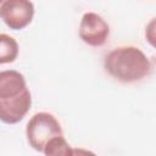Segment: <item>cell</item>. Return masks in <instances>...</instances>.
Returning <instances> with one entry per match:
<instances>
[{"label": "cell", "instance_id": "3", "mask_svg": "<svg viewBox=\"0 0 156 156\" xmlns=\"http://www.w3.org/2000/svg\"><path fill=\"white\" fill-rule=\"evenodd\" d=\"M26 135L29 145L40 152L44 151L51 139L62 136V129L58 121L51 113L38 112L28 121Z\"/></svg>", "mask_w": 156, "mask_h": 156}, {"label": "cell", "instance_id": "2", "mask_svg": "<svg viewBox=\"0 0 156 156\" xmlns=\"http://www.w3.org/2000/svg\"><path fill=\"white\" fill-rule=\"evenodd\" d=\"M106 72L121 83L141 80L151 71V62L135 46H119L111 50L104 60Z\"/></svg>", "mask_w": 156, "mask_h": 156}, {"label": "cell", "instance_id": "5", "mask_svg": "<svg viewBox=\"0 0 156 156\" xmlns=\"http://www.w3.org/2000/svg\"><path fill=\"white\" fill-rule=\"evenodd\" d=\"M110 35L107 22L95 12L83 15L79 24V38L90 46H101Z\"/></svg>", "mask_w": 156, "mask_h": 156}, {"label": "cell", "instance_id": "4", "mask_svg": "<svg viewBox=\"0 0 156 156\" xmlns=\"http://www.w3.org/2000/svg\"><path fill=\"white\" fill-rule=\"evenodd\" d=\"M0 16L11 29H22L32 22L34 16L33 2L27 0H4L0 4Z\"/></svg>", "mask_w": 156, "mask_h": 156}, {"label": "cell", "instance_id": "1", "mask_svg": "<svg viewBox=\"0 0 156 156\" xmlns=\"http://www.w3.org/2000/svg\"><path fill=\"white\" fill-rule=\"evenodd\" d=\"M32 105L30 91L22 73L7 69L0 72V118L15 124L23 119Z\"/></svg>", "mask_w": 156, "mask_h": 156}, {"label": "cell", "instance_id": "6", "mask_svg": "<svg viewBox=\"0 0 156 156\" xmlns=\"http://www.w3.org/2000/svg\"><path fill=\"white\" fill-rule=\"evenodd\" d=\"M18 55V44L17 41L2 33L0 34V63H9V62H13L16 60Z\"/></svg>", "mask_w": 156, "mask_h": 156}, {"label": "cell", "instance_id": "7", "mask_svg": "<svg viewBox=\"0 0 156 156\" xmlns=\"http://www.w3.org/2000/svg\"><path fill=\"white\" fill-rule=\"evenodd\" d=\"M45 156H73V149L63 136L51 139L44 149Z\"/></svg>", "mask_w": 156, "mask_h": 156}, {"label": "cell", "instance_id": "8", "mask_svg": "<svg viewBox=\"0 0 156 156\" xmlns=\"http://www.w3.org/2000/svg\"><path fill=\"white\" fill-rule=\"evenodd\" d=\"M145 38L147 43L156 49V17L150 20V22L146 24L145 28Z\"/></svg>", "mask_w": 156, "mask_h": 156}, {"label": "cell", "instance_id": "9", "mask_svg": "<svg viewBox=\"0 0 156 156\" xmlns=\"http://www.w3.org/2000/svg\"><path fill=\"white\" fill-rule=\"evenodd\" d=\"M73 156H96V155L90 150L82 149V147H76V149H73Z\"/></svg>", "mask_w": 156, "mask_h": 156}]
</instances>
